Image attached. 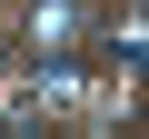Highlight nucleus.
<instances>
[{"mask_svg": "<svg viewBox=\"0 0 149 139\" xmlns=\"http://www.w3.org/2000/svg\"><path fill=\"white\" fill-rule=\"evenodd\" d=\"M80 30H90V10H80V0H30L20 50H30V60H40V50H80Z\"/></svg>", "mask_w": 149, "mask_h": 139, "instance_id": "1", "label": "nucleus"}, {"mask_svg": "<svg viewBox=\"0 0 149 139\" xmlns=\"http://www.w3.org/2000/svg\"><path fill=\"white\" fill-rule=\"evenodd\" d=\"M10 50H20V40H10V30H0V70H10Z\"/></svg>", "mask_w": 149, "mask_h": 139, "instance_id": "2", "label": "nucleus"}]
</instances>
